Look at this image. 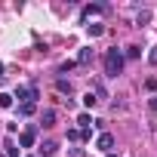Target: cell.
Listing matches in <instances>:
<instances>
[{
  "mask_svg": "<svg viewBox=\"0 0 157 157\" xmlns=\"http://www.w3.org/2000/svg\"><path fill=\"white\" fill-rule=\"evenodd\" d=\"M34 108H37V105H19V114H22V117H31Z\"/></svg>",
  "mask_w": 157,
  "mask_h": 157,
  "instance_id": "16",
  "label": "cell"
},
{
  "mask_svg": "<svg viewBox=\"0 0 157 157\" xmlns=\"http://www.w3.org/2000/svg\"><path fill=\"white\" fill-rule=\"evenodd\" d=\"M77 123H80V129H90V126H93V117H90V111H83L80 117H77Z\"/></svg>",
  "mask_w": 157,
  "mask_h": 157,
  "instance_id": "10",
  "label": "cell"
},
{
  "mask_svg": "<svg viewBox=\"0 0 157 157\" xmlns=\"http://www.w3.org/2000/svg\"><path fill=\"white\" fill-rule=\"evenodd\" d=\"M0 157H6V154H0Z\"/></svg>",
  "mask_w": 157,
  "mask_h": 157,
  "instance_id": "26",
  "label": "cell"
},
{
  "mask_svg": "<svg viewBox=\"0 0 157 157\" xmlns=\"http://www.w3.org/2000/svg\"><path fill=\"white\" fill-rule=\"evenodd\" d=\"M34 139H37V123H28V126L19 132V148H31Z\"/></svg>",
  "mask_w": 157,
  "mask_h": 157,
  "instance_id": "3",
  "label": "cell"
},
{
  "mask_svg": "<svg viewBox=\"0 0 157 157\" xmlns=\"http://www.w3.org/2000/svg\"><path fill=\"white\" fill-rule=\"evenodd\" d=\"M90 62H93V49H90V46H83V49H80V56H77V65H90Z\"/></svg>",
  "mask_w": 157,
  "mask_h": 157,
  "instance_id": "8",
  "label": "cell"
},
{
  "mask_svg": "<svg viewBox=\"0 0 157 157\" xmlns=\"http://www.w3.org/2000/svg\"><path fill=\"white\" fill-rule=\"evenodd\" d=\"M96 105H99V99H96L93 93H86V96H83V108H96Z\"/></svg>",
  "mask_w": 157,
  "mask_h": 157,
  "instance_id": "13",
  "label": "cell"
},
{
  "mask_svg": "<svg viewBox=\"0 0 157 157\" xmlns=\"http://www.w3.org/2000/svg\"><path fill=\"white\" fill-rule=\"evenodd\" d=\"M126 56H129V59H139V56H142V49H139V46H129V49H126Z\"/></svg>",
  "mask_w": 157,
  "mask_h": 157,
  "instance_id": "20",
  "label": "cell"
},
{
  "mask_svg": "<svg viewBox=\"0 0 157 157\" xmlns=\"http://www.w3.org/2000/svg\"><path fill=\"white\" fill-rule=\"evenodd\" d=\"M6 157H19V148H16L13 142H6Z\"/></svg>",
  "mask_w": 157,
  "mask_h": 157,
  "instance_id": "19",
  "label": "cell"
},
{
  "mask_svg": "<svg viewBox=\"0 0 157 157\" xmlns=\"http://www.w3.org/2000/svg\"><path fill=\"white\" fill-rule=\"evenodd\" d=\"M148 62H151V65H157V46H154V49L148 52Z\"/></svg>",
  "mask_w": 157,
  "mask_h": 157,
  "instance_id": "22",
  "label": "cell"
},
{
  "mask_svg": "<svg viewBox=\"0 0 157 157\" xmlns=\"http://www.w3.org/2000/svg\"><path fill=\"white\" fill-rule=\"evenodd\" d=\"M102 31H105V28H102L99 22H93V25H86V34H90V37H99Z\"/></svg>",
  "mask_w": 157,
  "mask_h": 157,
  "instance_id": "12",
  "label": "cell"
},
{
  "mask_svg": "<svg viewBox=\"0 0 157 157\" xmlns=\"http://www.w3.org/2000/svg\"><path fill=\"white\" fill-rule=\"evenodd\" d=\"M80 139V129H68V142H77Z\"/></svg>",
  "mask_w": 157,
  "mask_h": 157,
  "instance_id": "21",
  "label": "cell"
},
{
  "mask_svg": "<svg viewBox=\"0 0 157 157\" xmlns=\"http://www.w3.org/2000/svg\"><path fill=\"white\" fill-rule=\"evenodd\" d=\"M74 68H77V59H68V62H62V71H65V74H68V71H74Z\"/></svg>",
  "mask_w": 157,
  "mask_h": 157,
  "instance_id": "17",
  "label": "cell"
},
{
  "mask_svg": "<svg viewBox=\"0 0 157 157\" xmlns=\"http://www.w3.org/2000/svg\"><path fill=\"white\" fill-rule=\"evenodd\" d=\"M56 151H59V145H56V142H43V145H40V154H43V157H52Z\"/></svg>",
  "mask_w": 157,
  "mask_h": 157,
  "instance_id": "9",
  "label": "cell"
},
{
  "mask_svg": "<svg viewBox=\"0 0 157 157\" xmlns=\"http://www.w3.org/2000/svg\"><path fill=\"white\" fill-rule=\"evenodd\" d=\"M90 93H93L99 102H102V99H108V90H105V83H102V80H93V90H90Z\"/></svg>",
  "mask_w": 157,
  "mask_h": 157,
  "instance_id": "6",
  "label": "cell"
},
{
  "mask_svg": "<svg viewBox=\"0 0 157 157\" xmlns=\"http://www.w3.org/2000/svg\"><path fill=\"white\" fill-rule=\"evenodd\" d=\"M96 148H99V151H105V154H111V148H114V136H111V132H99Z\"/></svg>",
  "mask_w": 157,
  "mask_h": 157,
  "instance_id": "4",
  "label": "cell"
},
{
  "mask_svg": "<svg viewBox=\"0 0 157 157\" xmlns=\"http://www.w3.org/2000/svg\"><path fill=\"white\" fill-rule=\"evenodd\" d=\"M148 22H151V13H148V10H142V13L136 16V25L142 28V25H148Z\"/></svg>",
  "mask_w": 157,
  "mask_h": 157,
  "instance_id": "11",
  "label": "cell"
},
{
  "mask_svg": "<svg viewBox=\"0 0 157 157\" xmlns=\"http://www.w3.org/2000/svg\"><path fill=\"white\" fill-rule=\"evenodd\" d=\"M56 90H59V93H71V83H68V80H62V77H59V80H56Z\"/></svg>",
  "mask_w": 157,
  "mask_h": 157,
  "instance_id": "15",
  "label": "cell"
},
{
  "mask_svg": "<svg viewBox=\"0 0 157 157\" xmlns=\"http://www.w3.org/2000/svg\"><path fill=\"white\" fill-rule=\"evenodd\" d=\"M108 157H114V154H108Z\"/></svg>",
  "mask_w": 157,
  "mask_h": 157,
  "instance_id": "27",
  "label": "cell"
},
{
  "mask_svg": "<svg viewBox=\"0 0 157 157\" xmlns=\"http://www.w3.org/2000/svg\"><path fill=\"white\" fill-rule=\"evenodd\" d=\"M120 71H123V52L114 46V49L105 52V74H108V77H117Z\"/></svg>",
  "mask_w": 157,
  "mask_h": 157,
  "instance_id": "1",
  "label": "cell"
},
{
  "mask_svg": "<svg viewBox=\"0 0 157 157\" xmlns=\"http://www.w3.org/2000/svg\"><path fill=\"white\" fill-rule=\"evenodd\" d=\"M148 108H151V111H157V96H154V99L148 102Z\"/></svg>",
  "mask_w": 157,
  "mask_h": 157,
  "instance_id": "24",
  "label": "cell"
},
{
  "mask_svg": "<svg viewBox=\"0 0 157 157\" xmlns=\"http://www.w3.org/2000/svg\"><path fill=\"white\" fill-rule=\"evenodd\" d=\"M99 13H108V3H90V6H83V19L99 16Z\"/></svg>",
  "mask_w": 157,
  "mask_h": 157,
  "instance_id": "5",
  "label": "cell"
},
{
  "mask_svg": "<svg viewBox=\"0 0 157 157\" xmlns=\"http://www.w3.org/2000/svg\"><path fill=\"white\" fill-rule=\"evenodd\" d=\"M0 77H3V62H0Z\"/></svg>",
  "mask_w": 157,
  "mask_h": 157,
  "instance_id": "25",
  "label": "cell"
},
{
  "mask_svg": "<svg viewBox=\"0 0 157 157\" xmlns=\"http://www.w3.org/2000/svg\"><path fill=\"white\" fill-rule=\"evenodd\" d=\"M13 99H22V105H34L37 99H40V90H37V83H28V86H16V96Z\"/></svg>",
  "mask_w": 157,
  "mask_h": 157,
  "instance_id": "2",
  "label": "cell"
},
{
  "mask_svg": "<svg viewBox=\"0 0 157 157\" xmlns=\"http://www.w3.org/2000/svg\"><path fill=\"white\" fill-rule=\"evenodd\" d=\"M0 108H13V96L10 93H0Z\"/></svg>",
  "mask_w": 157,
  "mask_h": 157,
  "instance_id": "14",
  "label": "cell"
},
{
  "mask_svg": "<svg viewBox=\"0 0 157 157\" xmlns=\"http://www.w3.org/2000/svg\"><path fill=\"white\" fill-rule=\"evenodd\" d=\"M68 154H71V157H86V154H83V151H80V148H71V151H68Z\"/></svg>",
  "mask_w": 157,
  "mask_h": 157,
  "instance_id": "23",
  "label": "cell"
},
{
  "mask_svg": "<svg viewBox=\"0 0 157 157\" xmlns=\"http://www.w3.org/2000/svg\"><path fill=\"white\" fill-rule=\"evenodd\" d=\"M40 123H43V126H56V111H52V108H46V111L40 114Z\"/></svg>",
  "mask_w": 157,
  "mask_h": 157,
  "instance_id": "7",
  "label": "cell"
},
{
  "mask_svg": "<svg viewBox=\"0 0 157 157\" xmlns=\"http://www.w3.org/2000/svg\"><path fill=\"white\" fill-rule=\"evenodd\" d=\"M145 90H151V93H157V77H148V80H145Z\"/></svg>",
  "mask_w": 157,
  "mask_h": 157,
  "instance_id": "18",
  "label": "cell"
}]
</instances>
